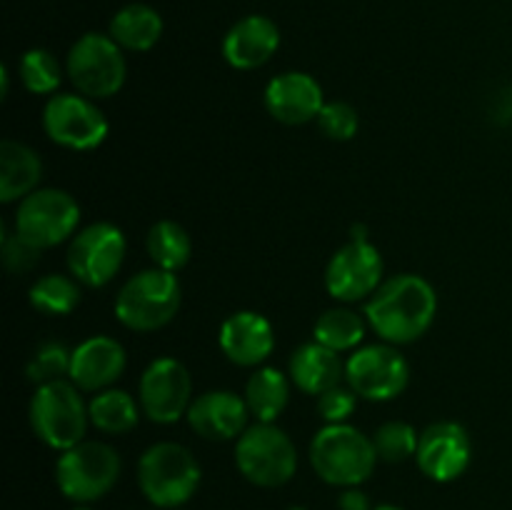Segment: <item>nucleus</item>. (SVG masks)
I'll return each mask as SVG.
<instances>
[{"instance_id":"obj_1","label":"nucleus","mask_w":512,"mask_h":510,"mask_svg":"<svg viewBox=\"0 0 512 510\" xmlns=\"http://www.w3.org/2000/svg\"><path fill=\"white\" fill-rule=\"evenodd\" d=\"M363 315L383 343L410 345L433 328L438 293L423 275H393L365 300Z\"/></svg>"},{"instance_id":"obj_2","label":"nucleus","mask_w":512,"mask_h":510,"mask_svg":"<svg viewBox=\"0 0 512 510\" xmlns=\"http://www.w3.org/2000/svg\"><path fill=\"white\" fill-rule=\"evenodd\" d=\"M308 458L315 475L335 488L363 485L380 460L373 438L350 423L323 425L310 440Z\"/></svg>"},{"instance_id":"obj_3","label":"nucleus","mask_w":512,"mask_h":510,"mask_svg":"<svg viewBox=\"0 0 512 510\" xmlns=\"http://www.w3.org/2000/svg\"><path fill=\"white\" fill-rule=\"evenodd\" d=\"M203 470L193 450L175 440L155 443L140 455L138 485L150 505L163 510H180L198 493Z\"/></svg>"},{"instance_id":"obj_4","label":"nucleus","mask_w":512,"mask_h":510,"mask_svg":"<svg viewBox=\"0 0 512 510\" xmlns=\"http://www.w3.org/2000/svg\"><path fill=\"white\" fill-rule=\"evenodd\" d=\"M80 393L83 390L70 378L35 388L28 405V420L40 443L58 453L83 443L90 425V410Z\"/></svg>"},{"instance_id":"obj_5","label":"nucleus","mask_w":512,"mask_h":510,"mask_svg":"<svg viewBox=\"0 0 512 510\" xmlns=\"http://www.w3.org/2000/svg\"><path fill=\"white\" fill-rule=\"evenodd\" d=\"M183 303V288L178 275L163 268H148L135 273L115 295V318L135 333H153L165 328L178 315Z\"/></svg>"},{"instance_id":"obj_6","label":"nucleus","mask_w":512,"mask_h":510,"mask_svg":"<svg viewBox=\"0 0 512 510\" xmlns=\"http://www.w3.org/2000/svg\"><path fill=\"white\" fill-rule=\"evenodd\" d=\"M235 465L258 488H283L298 473V448L275 423H255L235 440Z\"/></svg>"},{"instance_id":"obj_7","label":"nucleus","mask_w":512,"mask_h":510,"mask_svg":"<svg viewBox=\"0 0 512 510\" xmlns=\"http://www.w3.org/2000/svg\"><path fill=\"white\" fill-rule=\"evenodd\" d=\"M123 470L118 450L100 440H83L63 450L55 463V483L60 493L80 505L95 503L115 488Z\"/></svg>"},{"instance_id":"obj_8","label":"nucleus","mask_w":512,"mask_h":510,"mask_svg":"<svg viewBox=\"0 0 512 510\" xmlns=\"http://www.w3.org/2000/svg\"><path fill=\"white\" fill-rule=\"evenodd\" d=\"M65 73L80 95L93 100L113 98L128 78L123 48L110 35L85 33L68 50Z\"/></svg>"},{"instance_id":"obj_9","label":"nucleus","mask_w":512,"mask_h":510,"mask_svg":"<svg viewBox=\"0 0 512 510\" xmlns=\"http://www.w3.org/2000/svg\"><path fill=\"white\" fill-rule=\"evenodd\" d=\"M15 233L33 243L35 248L48 250L73 240L80 225V203L60 188H38L23 198L15 210Z\"/></svg>"},{"instance_id":"obj_10","label":"nucleus","mask_w":512,"mask_h":510,"mask_svg":"<svg viewBox=\"0 0 512 510\" xmlns=\"http://www.w3.org/2000/svg\"><path fill=\"white\" fill-rule=\"evenodd\" d=\"M43 130L60 148L88 153L105 143L110 123L103 108L88 95L55 93L43 108Z\"/></svg>"},{"instance_id":"obj_11","label":"nucleus","mask_w":512,"mask_h":510,"mask_svg":"<svg viewBox=\"0 0 512 510\" xmlns=\"http://www.w3.org/2000/svg\"><path fill=\"white\" fill-rule=\"evenodd\" d=\"M128 243L115 223L100 220L80 228L68 245V273L85 288H103L123 268Z\"/></svg>"},{"instance_id":"obj_12","label":"nucleus","mask_w":512,"mask_h":510,"mask_svg":"<svg viewBox=\"0 0 512 510\" xmlns=\"http://www.w3.org/2000/svg\"><path fill=\"white\" fill-rule=\"evenodd\" d=\"M345 383L363 400L388 403L405 393L410 383V365L398 345H360L345 360Z\"/></svg>"},{"instance_id":"obj_13","label":"nucleus","mask_w":512,"mask_h":510,"mask_svg":"<svg viewBox=\"0 0 512 510\" xmlns=\"http://www.w3.org/2000/svg\"><path fill=\"white\" fill-rule=\"evenodd\" d=\"M143 415L158 425H173L188 415L193 403V378L178 358H155L138 383Z\"/></svg>"},{"instance_id":"obj_14","label":"nucleus","mask_w":512,"mask_h":510,"mask_svg":"<svg viewBox=\"0 0 512 510\" xmlns=\"http://www.w3.org/2000/svg\"><path fill=\"white\" fill-rule=\"evenodd\" d=\"M383 270V255L373 240L350 238L325 265V290L340 303H360L383 285Z\"/></svg>"},{"instance_id":"obj_15","label":"nucleus","mask_w":512,"mask_h":510,"mask_svg":"<svg viewBox=\"0 0 512 510\" xmlns=\"http://www.w3.org/2000/svg\"><path fill=\"white\" fill-rule=\"evenodd\" d=\"M473 460V440L465 425L455 420H438L420 433L415 463L433 483H453Z\"/></svg>"},{"instance_id":"obj_16","label":"nucleus","mask_w":512,"mask_h":510,"mask_svg":"<svg viewBox=\"0 0 512 510\" xmlns=\"http://www.w3.org/2000/svg\"><path fill=\"white\" fill-rule=\"evenodd\" d=\"M265 110L283 125H305L318 120L325 108L323 85L310 73L288 70L265 85Z\"/></svg>"},{"instance_id":"obj_17","label":"nucleus","mask_w":512,"mask_h":510,"mask_svg":"<svg viewBox=\"0 0 512 510\" xmlns=\"http://www.w3.org/2000/svg\"><path fill=\"white\" fill-rule=\"evenodd\" d=\"M188 425L200 438L213 440H238L250 428V410L243 395L233 390H208L193 398L188 408Z\"/></svg>"},{"instance_id":"obj_18","label":"nucleus","mask_w":512,"mask_h":510,"mask_svg":"<svg viewBox=\"0 0 512 510\" xmlns=\"http://www.w3.org/2000/svg\"><path fill=\"white\" fill-rule=\"evenodd\" d=\"M220 350L240 368H260L275 350L273 323L255 310L228 315L218 333Z\"/></svg>"},{"instance_id":"obj_19","label":"nucleus","mask_w":512,"mask_h":510,"mask_svg":"<svg viewBox=\"0 0 512 510\" xmlns=\"http://www.w3.org/2000/svg\"><path fill=\"white\" fill-rule=\"evenodd\" d=\"M128 355L120 340L110 335H90L83 343L73 348V363H70V380L83 393H100L113 388L125 373Z\"/></svg>"},{"instance_id":"obj_20","label":"nucleus","mask_w":512,"mask_h":510,"mask_svg":"<svg viewBox=\"0 0 512 510\" xmlns=\"http://www.w3.org/2000/svg\"><path fill=\"white\" fill-rule=\"evenodd\" d=\"M280 30L268 15H245L223 38V58L235 70H258L278 53Z\"/></svg>"},{"instance_id":"obj_21","label":"nucleus","mask_w":512,"mask_h":510,"mask_svg":"<svg viewBox=\"0 0 512 510\" xmlns=\"http://www.w3.org/2000/svg\"><path fill=\"white\" fill-rule=\"evenodd\" d=\"M288 375L295 388L303 393L323 395L345 378V363L340 360V353L310 340L293 350L288 360Z\"/></svg>"},{"instance_id":"obj_22","label":"nucleus","mask_w":512,"mask_h":510,"mask_svg":"<svg viewBox=\"0 0 512 510\" xmlns=\"http://www.w3.org/2000/svg\"><path fill=\"white\" fill-rule=\"evenodd\" d=\"M43 163L30 145L5 138L0 143V203H20L38 190Z\"/></svg>"},{"instance_id":"obj_23","label":"nucleus","mask_w":512,"mask_h":510,"mask_svg":"<svg viewBox=\"0 0 512 510\" xmlns=\"http://www.w3.org/2000/svg\"><path fill=\"white\" fill-rule=\"evenodd\" d=\"M108 35L123 50L148 53L163 38V18L155 8L145 3H130L120 8L110 20Z\"/></svg>"},{"instance_id":"obj_24","label":"nucleus","mask_w":512,"mask_h":510,"mask_svg":"<svg viewBox=\"0 0 512 510\" xmlns=\"http://www.w3.org/2000/svg\"><path fill=\"white\" fill-rule=\"evenodd\" d=\"M290 383L293 380L283 370L273 365H260L245 383V403H248L250 415L258 423H275L285 413L290 403Z\"/></svg>"},{"instance_id":"obj_25","label":"nucleus","mask_w":512,"mask_h":510,"mask_svg":"<svg viewBox=\"0 0 512 510\" xmlns=\"http://www.w3.org/2000/svg\"><path fill=\"white\" fill-rule=\"evenodd\" d=\"M90 410V425L98 428L105 435H125L138 425L140 413V400H135L128 390L108 388L100 390L93 395L88 403Z\"/></svg>"},{"instance_id":"obj_26","label":"nucleus","mask_w":512,"mask_h":510,"mask_svg":"<svg viewBox=\"0 0 512 510\" xmlns=\"http://www.w3.org/2000/svg\"><path fill=\"white\" fill-rule=\"evenodd\" d=\"M145 250H148L155 268L178 273L190 263L193 240H190L188 230L175 220H158L145 235Z\"/></svg>"},{"instance_id":"obj_27","label":"nucleus","mask_w":512,"mask_h":510,"mask_svg":"<svg viewBox=\"0 0 512 510\" xmlns=\"http://www.w3.org/2000/svg\"><path fill=\"white\" fill-rule=\"evenodd\" d=\"M368 320L360 318L355 310L350 308H330L315 320L313 325V340L325 345V348L335 350V353H353L363 345L365 330H368Z\"/></svg>"},{"instance_id":"obj_28","label":"nucleus","mask_w":512,"mask_h":510,"mask_svg":"<svg viewBox=\"0 0 512 510\" xmlns=\"http://www.w3.org/2000/svg\"><path fill=\"white\" fill-rule=\"evenodd\" d=\"M80 283L73 275L48 273L38 278L30 288L28 300L43 315H70L80 305Z\"/></svg>"},{"instance_id":"obj_29","label":"nucleus","mask_w":512,"mask_h":510,"mask_svg":"<svg viewBox=\"0 0 512 510\" xmlns=\"http://www.w3.org/2000/svg\"><path fill=\"white\" fill-rule=\"evenodd\" d=\"M23 88L33 95H55L63 83V70L58 58L45 48L25 50L18 63Z\"/></svg>"},{"instance_id":"obj_30","label":"nucleus","mask_w":512,"mask_h":510,"mask_svg":"<svg viewBox=\"0 0 512 510\" xmlns=\"http://www.w3.org/2000/svg\"><path fill=\"white\" fill-rule=\"evenodd\" d=\"M70 363H73V350L68 345L58 343V340H45L30 355L25 375L38 388V385L70 378Z\"/></svg>"},{"instance_id":"obj_31","label":"nucleus","mask_w":512,"mask_h":510,"mask_svg":"<svg viewBox=\"0 0 512 510\" xmlns=\"http://www.w3.org/2000/svg\"><path fill=\"white\" fill-rule=\"evenodd\" d=\"M373 445L383 463H405L418 453L420 433L405 420H388L373 433Z\"/></svg>"},{"instance_id":"obj_32","label":"nucleus","mask_w":512,"mask_h":510,"mask_svg":"<svg viewBox=\"0 0 512 510\" xmlns=\"http://www.w3.org/2000/svg\"><path fill=\"white\" fill-rule=\"evenodd\" d=\"M318 128L323 130L325 138L335 140V143H348L358 135L360 115L345 100H330L318 115Z\"/></svg>"},{"instance_id":"obj_33","label":"nucleus","mask_w":512,"mask_h":510,"mask_svg":"<svg viewBox=\"0 0 512 510\" xmlns=\"http://www.w3.org/2000/svg\"><path fill=\"white\" fill-rule=\"evenodd\" d=\"M358 398L350 385H335L328 393L318 395V413L325 420V425L348 423L353 418L355 408H358Z\"/></svg>"},{"instance_id":"obj_34","label":"nucleus","mask_w":512,"mask_h":510,"mask_svg":"<svg viewBox=\"0 0 512 510\" xmlns=\"http://www.w3.org/2000/svg\"><path fill=\"white\" fill-rule=\"evenodd\" d=\"M0 248H3V265L8 268V273L15 275L30 273V270L40 263V255H43V250L35 248V245L28 243L25 238H20L18 233L3 235Z\"/></svg>"},{"instance_id":"obj_35","label":"nucleus","mask_w":512,"mask_h":510,"mask_svg":"<svg viewBox=\"0 0 512 510\" xmlns=\"http://www.w3.org/2000/svg\"><path fill=\"white\" fill-rule=\"evenodd\" d=\"M338 508L340 510H373L370 498L365 490H360V485L355 488H343L338 495Z\"/></svg>"},{"instance_id":"obj_36","label":"nucleus","mask_w":512,"mask_h":510,"mask_svg":"<svg viewBox=\"0 0 512 510\" xmlns=\"http://www.w3.org/2000/svg\"><path fill=\"white\" fill-rule=\"evenodd\" d=\"M373 510H403L400 505H393V503H383V505H375Z\"/></svg>"},{"instance_id":"obj_37","label":"nucleus","mask_w":512,"mask_h":510,"mask_svg":"<svg viewBox=\"0 0 512 510\" xmlns=\"http://www.w3.org/2000/svg\"><path fill=\"white\" fill-rule=\"evenodd\" d=\"M73 510H93V508H90V505H80V503H78Z\"/></svg>"},{"instance_id":"obj_38","label":"nucleus","mask_w":512,"mask_h":510,"mask_svg":"<svg viewBox=\"0 0 512 510\" xmlns=\"http://www.w3.org/2000/svg\"><path fill=\"white\" fill-rule=\"evenodd\" d=\"M288 510H308V508H303V505H293V508H288Z\"/></svg>"}]
</instances>
